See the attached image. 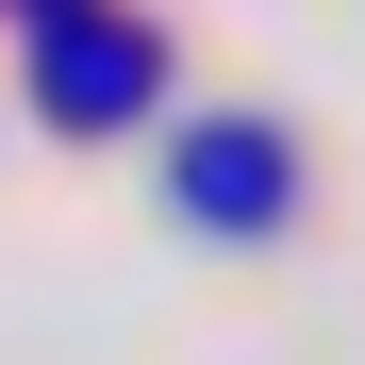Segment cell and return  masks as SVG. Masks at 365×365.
Listing matches in <instances>:
<instances>
[{
    "label": "cell",
    "mask_w": 365,
    "mask_h": 365,
    "mask_svg": "<svg viewBox=\"0 0 365 365\" xmlns=\"http://www.w3.org/2000/svg\"><path fill=\"white\" fill-rule=\"evenodd\" d=\"M17 17H50V0H17Z\"/></svg>",
    "instance_id": "3957f363"
},
{
    "label": "cell",
    "mask_w": 365,
    "mask_h": 365,
    "mask_svg": "<svg viewBox=\"0 0 365 365\" xmlns=\"http://www.w3.org/2000/svg\"><path fill=\"white\" fill-rule=\"evenodd\" d=\"M34 100L67 116V133H133L166 100V34L150 17H100V0H50L34 17Z\"/></svg>",
    "instance_id": "7a4b0ae2"
},
{
    "label": "cell",
    "mask_w": 365,
    "mask_h": 365,
    "mask_svg": "<svg viewBox=\"0 0 365 365\" xmlns=\"http://www.w3.org/2000/svg\"><path fill=\"white\" fill-rule=\"evenodd\" d=\"M166 200H182V232H282L299 216V133L282 116H182L166 133Z\"/></svg>",
    "instance_id": "6da1fadb"
}]
</instances>
